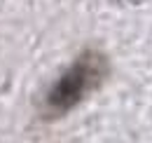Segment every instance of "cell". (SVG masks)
I'll list each match as a JSON object with an SVG mask.
<instances>
[{
  "label": "cell",
  "mask_w": 152,
  "mask_h": 143,
  "mask_svg": "<svg viewBox=\"0 0 152 143\" xmlns=\"http://www.w3.org/2000/svg\"><path fill=\"white\" fill-rule=\"evenodd\" d=\"M108 73H110V66L103 52H96V49L82 52L47 91L42 101V115L54 120L70 113L105 82Z\"/></svg>",
  "instance_id": "6da1fadb"
}]
</instances>
